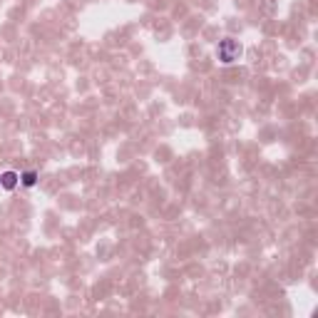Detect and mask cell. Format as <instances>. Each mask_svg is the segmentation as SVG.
Masks as SVG:
<instances>
[{
	"instance_id": "6da1fadb",
	"label": "cell",
	"mask_w": 318,
	"mask_h": 318,
	"mask_svg": "<svg viewBox=\"0 0 318 318\" xmlns=\"http://www.w3.org/2000/svg\"><path fill=\"white\" fill-rule=\"evenodd\" d=\"M219 57H221V62H234L236 60V55L238 53H241V48H238L236 43H234V40H226V43H221L219 45Z\"/></svg>"
},
{
	"instance_id": "7a4b0ae2",
	"label": "cell",
	"mask_w": 318,
	"mask_h": 318,
	"mask_svg": "<svg viewBox=\"0 0 318 318\" xmlns=\"http://www.w3.org/2000/svg\"><path fill=\"white\" fill-rule=\"evenodd\" d=\"M18 182H20L18 172H3V174H0V186H3V189H15Z\"/></svg>"
},
{
	"instance_id": "3957f363",
	"label": "cell",
	"mask_w": 318,
	"mask_h": 318,
	"mask_svg": "<svg viewBox=\"0 0 318 318\" xmlns=\"http://www.w3.org/2000/svg\"><path fill=\"white\" fill-rule=\"evenodd\" d=\"M20 182H23L25 186H35V182H37V172H32V169H30V172H23V174H20Z\"/></svg>"
}]
</instances>
